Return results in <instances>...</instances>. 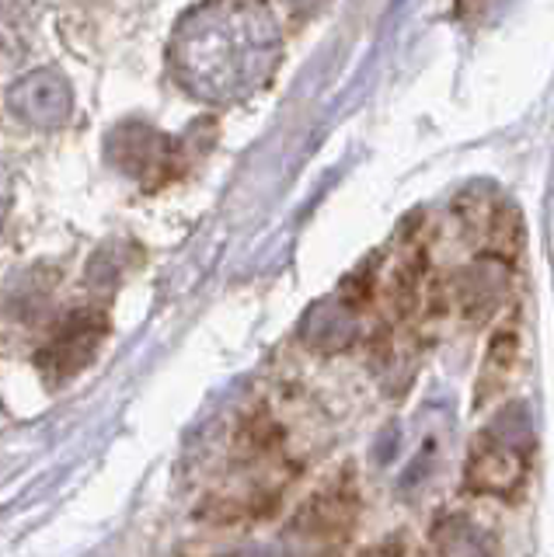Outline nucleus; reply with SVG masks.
Listing matches in <instances>:
<instances>
[{"mask_svg":"<svg viewBox=\"0 0 554 557\" xmlns=\"http://www.w3.org/2000/svg\"><path fill=\"white\" fill-rule=\"evenodd\" d=\"M275 28L262 0H210L178 25L171 66L193 95L234 101L275 66Z\"/></svg>","mask_w":554,"mask_h":557,"instance_id":"1","label":"nucleus"},{"mask_svg":"<svg viewBox=\"0 0 554 557\" xmlns=\"http://www.w3.org/2000/svg\"><path fill=\"white\" fill-rule=\"evenodd\" d=\"M175 139L153 129L150 122L126 119L109 133L106 139V157L115 171H123L126 178H136L147 188H158L175 174Z\"/></svg>","mask_w":554,"mask_h":557,"instance_id":"2","label":"nucleus"},{"mask_svg":"<svg viewBox=\"0 0 554 557\" xmlns=\"http://www.w3.org/2000/svg\"><path fill=\"white\" fill-rule=\"evenodd\" d=\"M106 331H109L106 313L95 310V307H77L71 318L57 327V335L39 348L36 366L53 383L71 380L95 359L101 338H106Z\"/></svg>","mask_w":554,"mask_h":557,"instance_id":"3","label":"nucleus"},{"mask_svg":"<svg viewBox=\"0 0 554 557\" xmlns=\"http://www.w3.org/2000/svg\"><path fill=\"white\" fill-rule=\"evenodd\" d=\"M8 109L11 115H19L25 126L57 129L71 119L74 91L60 70H36V74L22 77L8 91Z\"/></svg>","mask_w":554,"mask_h":557,"instance_id":"4","label":"nucleus"},{"mask_svg":"<svg viewBox=\"0 0 554 557\" xmlns=\"http://www.w3.org/2000/svg\"><path fill=\"white\" fill-rule=\"evenodd\" d=\"M524 481V453L516 440H506L502 432H484L475 443L471 463H467V484L478 492L506 495Z\"/></svg>","mask_w":554,"mask_h":557,"instance_id":"5","label":"nucleus"},{"mask_svg":"<svg viewBox=\"0 0 554 557\" xmlns=\"http://www.w3.org/2000/svg\"><path fill=\"white\" fill-rule=\"evenodd\" d=\"M353 516H356V498L349 492H342V487H332V492L307 502L300 527L307 530V536H338L353 522Z\"/></svg>","mask_w":554,"mask_h":557,"instance_id":"6","label":"nucleus"},{"mask_svg":"<svg viewBox=\"0 0 554 557\" xmlns=\"http://www.w3.org/2000/svg\"><path fill=\"white\" fill-rule=\"evenodd\" d=\"M8 209H11V174L4 164H0V223H4Z\"/></svg>","mask_w":554,"mask_h":557,"instance_id":"7","label":"nucleus"}]
</instances>
